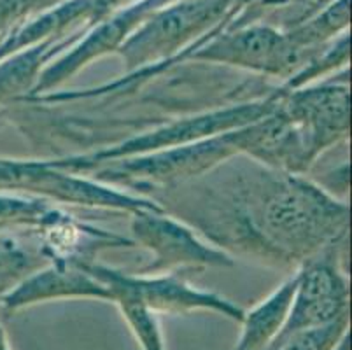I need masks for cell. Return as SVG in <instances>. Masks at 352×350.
<instances>
[{"label": "cell", "mask_w": 352, "mask_h": 350, "mask_svg": "<svg viewBox=\"0 0 352 350\" xmlns=\"http://www.w3.org/2000/svg\"><path fill=\"white\" fill-rule=\"evenodd\" d=\"M316 51L305 53L294 46L287 35L270 30V28H249V30L219 39L206 50L193 54V58L204 60V62L240 67V69L252 70V72L263 74V76L274 77L284 83Z\"/></svg>", "instance_id": "8"}, {"label": "cell", "mask_w": 352, "mask_h": 350, "mask_svg": "<svg viewBox=\"0 0 352 350\" xmlns=\"http://www.w3.org/2000/svg\"><path fill=\"white\" fill-rule=\"evenodd\" d=\"M69 298L113 301L111 291L82 266L47 263L43 268L28 274L16 285L14 291H11V294L4 300V305L8 310L14 312L43 301Z\"/></svg>", "instance_id": "9"}, {"label": "cell", "mask_w": 352, "mask_h": 350, "mask_svg": "<svg viewBox=\"0 0 352 350\" xmlns=\"http://www.w3.org/2000/svg\"><path fill=\"white\" fill-rule=\"evenodd\" d=\"M130 228L133 242L151 252V261L137 272L140 275H182L235 265L228 250L201 240L193 226L170 216L165 208L135 212Z\"/></svg>", "instance_id": "4"}, {"label": "cell", "mask_w": 352, "mask_h": 350, "mask_svg": "<svg viewBox=\"0 0 352 350\" xmlns=\"http://www.w3.org/2000/svg\"><path fill=\"white\" fill-rule=\"evenodd\" d=\"M345 76L342 79L328 77L293 91L279 86L280 109L300 131L314 162L349 137V83Z\"/></svg>", "instance_id": "7"}, {"label": "cell", "mask_w": 352, "mask_h": 350, "mask_svg": "<svg viewBox=\"0 0 352 350\" xmlns=\"http://www.w3.org/2000/svg\"><path fill=\"white\" fill-rule=\"evenodd\" d=\"M0 350H11L9 349L8 338H6V333L2 331V327H0Z\"/></svg>", "instance_id": "14"}, {"label": "cell", "mask_w": 352, "mask_h": 350, "mask_svg": "<svg viewBox=\"0 0 352 350\" xmlns=\"http://www.w3.org/2000/svg\"><path fill=\"white\" fill-rule=\"evenodd\" d=\"M79 266H82L111 291L113 303L118 296L126 294L140 301L156 316H188L197 310H210L235 322H240L244 317L245 310L242 307L212 291L193 287L179 274H126L97 261L79 263Z\"/></svg>", "instance_id": "6"}, {"label": "cell", "mask_w": 352, "mask_h": 350, "mask_svg": "<svg viewBox=\"0 0 352 350\" xmlns=\"http://www.w3.org/2000/svg\"><path fill=\"white\" fill-rule=\"evenodd\" d=\"M345 243L347 240L331 243L296 268L298 282L293 303L283 331L274 343L294 333L328 326L342 317L351 316L349 277L344 265Z\"/></svg>", "instance_id": "5"}, {"label": "cell", "mask_w": 352, "mask_h": 350, "mask_svg": "<svg viewBox=\"0 0 352 350\" xmlns=\"http://www.w3.org/2000/svg\"><path fill=\"white\" fill-rule=\"evenodd\" d=\"M298 282V272L293 274L283 282L277 289H274L263 301L244 312L240 320L242 333L233 347V350H268L274 340L283 331L293 303L294 291Z\"/></svg>", "instance_id": "10"}, {"label": "cell", "mask_w": 352, "mask_h": 350, "mask_svg": "<svg viewBox=\"0 0 352 350\" xmlns=\"http://www.w3.org/2000/svg\"><path fill=\"white\" fill-rule=\"evenodd\" d=\"M349 324H351V316L342 317L328 326L294 333L274 343L268 350H333L349 333Z\"/></svg>", "instance_id": "12"}, {"label": "cell", "mask_w": 352, "mask_h": 350, "mask_svg": "<svg viewBox=\"0 0 352 350\" xmlns=\"http://www.w3.org/2000/svg\"><path fill=\"white\" fill-rule=\"evenodd\" d=\"M120 307L124 320L130 326V331L135 336L137 343L142 350H166L162 329L158 324V316L147 310L135 298L121 294L114 300Z\"/></svg>", "instance_id": "11"}, {"label": "cell", "mask_w": 352, "mask_h": 350, "mask_svg": "<svg viewBox=\"0 0 352 350\" xmlns=\"http://www.w3.org/2000/svg\"><path fill=\"white\" fill-rule=\"evenodd\" d=\"M198 181L170 198L221 249L232 245L265 261L300 266L347 239V204L305 175L236 154Z\"/></svg>", "instance_id": "1"}, {"label": "cell", "mask_w": 352, "mask_h": 350, "mask_svg": "<svg viewBox=\"0 0 352 350\" xmlns=\"http://www.w3.org/2000/svg\"><path fill=\"white\" fill-rule=\"evenodd\" d=\"M236 154L232 135L226 131L184 146L97 163L81 175L118 189L158 191L195 181Z\"/></svg>", "instance_id": "2"}, {"label": "cell", "mask_w": 352, "mask_h": 350, "mask_svg": "<svg viewBox=\"0 0 352 350\" xmlns=\"http://www.w3.org/2000/svg\"><path fill=\"white\" fill-rule=\"evenodd\" d=\"M279 98L280 88L277 86L270 93L258 98V100H249L244 102V104L228 105L225 109H216V111L204 112V114L175 120L172 123L156 128V130L147 131V133L133 137V139H128L113 147L95 151V153L69 156V158L60 160H46V162L51 166L67 170V172L82 173L89 166L102 162H111V160L126 158V156H135V154L166 149V147L198 142V140L209 139L214 135L226 133V131H232L235 128L245 127V124L263 118L265 114H268V112L277 107Z\"/></svg>", "instance_id": "3"}, {"label": "cell", "mask_w": 352, "mask_h": 350, "mask_svg": "<svg viewBox=\"0 0 352 350\" xmlns=\"http://www.w3.org/2000/svg\"><path fill=\"white\" fill-rule=\"evenodd\" d=\"M333 350H349V333L337 343V347H335Z\"/></svg>", "instance_id": "13"}]
</instances>
